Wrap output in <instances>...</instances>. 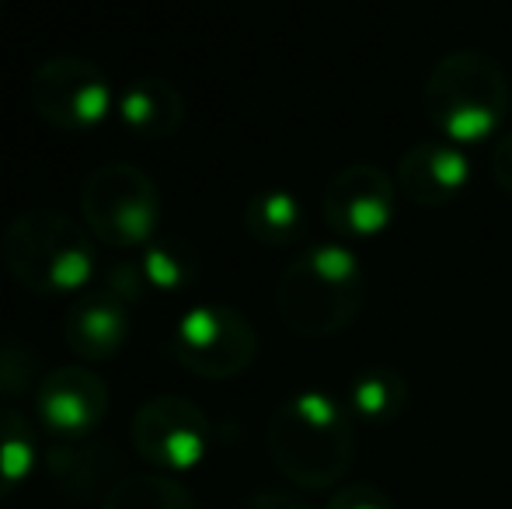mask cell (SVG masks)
<instances>
[{"mask_svg": "<svg viewBox=\"0 0 512 509\" xmlns=\"http://www.w3.org/2000/svg\"><path fill=\"white\" fill-rule=\"evenodd\" d=\"M269 457L286 482L321 492L338 485L356 461V419L324 391H297L279 401L265 429Z\"/></svg>", "mask_w": 512, "mask_h": 509, "instance_id": "obj_1", "label": "cell"}, {"mask_svg": "<svg viewBox=\"0 0 512 509\" xmlns=\"http://www.w3.org/2000/svg\"><path fill=\"white\" fill-rule=\"evenodd\" d=\"M370 279L359 255L335 241L304 248L286 262L276 283V314L293 335L328 339L359 318Z\"/></svg>", "mask_w": 512, "mask_h": 509, "instance_id": "obj_2", "label": "cell"}, {"mask_svg": "<svg viewBox=\"0 0 512 509\" xmlns=\"http://www.w3.org/2000/svg\"><path fill=\"white\" fill-rule=\"evenodd\" d=\"M7 276L39 297H67L91 286L102 272L98 241L60 210H25L0 234Z\"/></svg>", "mask_w": 512, "mask_h": 509, "instance_id": "obj_3", "label": "cell"}, {"mask_svg": "<svg viewBox=\"0 0 512 509\" xmlns=\"http://www.w3.org/2000/svg\"><path fill=\"white\" fill-rule=\"evenodd\" d=\"M425 119L450 143H481L506 126L512 84L499 60L481 49L443 53L425 74Z\"/></svg>", "mask_w": 512, "mask_h": 509, "instance_id": "obj_4", "label": "cell"}, {"mask_svg": "<svg viewBox=\"0 0 512 509\" xmlns=\"http://www.w3.org/2000/svg\"><path fill=\"white\" fill-rule=\"evenodd\" d=\"M161 192L154 178L129 161L98 164L81 185V220L91 238L115 252H140L161 227Z\"/></svg>", "mask_w": 512, "mask_h": 509, "instance_id": "obj_5", "label": "cell"}, {"mask_svg": "<svg viewBox=\"0 0 512 509\" xmlns=\"http://www.w3.org/2000/svg\"><path fill=\"white\" fill-rule=\"evenodd\" d=\"M164 349L192 377L230 381V377H241L255 363L258 332L237 307L196 304L178 314Z\"/></svg>", "mask_w": 512, "mask_h": 509, "instance_id": "obj_6", "label": "cell"}, {"mask_svg": "<svg viewBox=\"0 0 512 509\" xmlns=\"http://www.w3.org/2000/svg\"><path fill=\"white\" fill-rule=\"evenodd\" d=\"M28 105L60 133H91L115 112L112 81L95 60L77 53L46 56L28 77Z\"/></svg>", "mask_w": 512, "mask_h": 509, "instance_id": "obj_7", "label": "cell"}, {"mask_svg": "<svg viewBox=\"0 0 512 509\" xmlns=\"http://www.w3.org/2000/svg\"><path fill=\"white\" fill-rule=\"evenodd\" d=\"M129 440L150 468L175 475L206 461L213 447V422L196 401L182 394H154L136 408L129 422Z\"/></svg>", "mask_w": 512, "mask_h": 509, "instance_id": "obj_8", "label": "cell"}, {"mask_svg": "<svg viewBox=\"0 0 512 509\" xmlns=\"http://www.w3.org/2000/svg\"><path fill=\"white\" fill-rule=\"evenodd\" d=\"M398 196V182L380 164L356 161L328 178L321 192V217L345 241H366L394 224Z\"/></svg>", "mask_w": 512, "mask_h": 509, "instance_id": "obj_9", "label": "cell"}, {"mask_svg": "<svg viewBox=\"0 0 512 509\" xmlns=\"http://www.w3.org/2000/svg\"><path fill=\"white\" fill-rule=\"evenodd\" d=\"M108 384L84 363H63L42 377L35 391L39 422L56 440H88L108 415Z\"/></svg>", "mask_w": 512, "mask_h": 509, "instance_id": "obj_10", "label": "cell"}, {"mask_svg": "<svg viewBox=\"0 0 512 509\" xmlns=\"http://www.w3.org/2000/svg\"><path fill=\"white\" fill-rule=\"evenodd\" d=\"M133 335V307L105 286L84 290L63 311V342L81 363H105L122 353Z\"/></svg>", "mask_w": 512, "mask_h": 509, "instance_id": "obj_11", "label": "cell"}, {"mask_svg": "<svg viewBox=\"0 0 512 509\" xmlns=\"http://www.w3.org/2000/svg\"><path fill=\"white\" fill-rule=\"evenodd\" d=\"M398 192L415 206H439L453 203L471 182V157L460 143L450 140H418L401 154L398 161Z\"/></svg>", "mask_w": 512, "mask_h": 509, "instance_id": "obj_12", "label": "cell"}, {"mask_svg": "<svg viewBox=\"0 0 512 509\" xmlns=\"http://www.w3.org/2000/svg\"><path fill=\"white\" fill-rule=\"evenodd\" d=\"M119 123L140 140H168L185 123V98L168 77H136L115 98Z\"/></svg>", "mask_w": 512, "mask_h": 509, "instance_id": "obj_13", "label": "cell"}, {"mask_svg": "<svg viewBox=\"0 0 512 509\" xmlns=\"http://www.w3.org/2000/svg\"><path fill=\"white\" fill-rule=\"evenodd\" d=\"M244 231L265 248H290L304 238L307 210L290 189H262L244 203Z\"/></svg>", "mask_w": 512, "mask_h": 509, "instance_id": "obj_14", "label": "cell"}, {"mask_svg": "<svg viewBox=\"0 0 512 509\" xmlns=\"http://www.w3.org/2000/svg\"><path fill=\"white\" fill-rule=\"evenodd\" d=\"M349 415L366 426H387L401 419L408 405V381L394 367H366L349 381L342 394Z\"/></svg>", "mask_w": 512, "mask_h": 509, "instance_id": "obj_15", "label": "cell"}, {"mask_svg": "<svg viewBox=\"0 0 512 509\" xmlns=\"http://www.w3.org/2000/svg\"><path fill=\"white\" fill-rule=\"evenodd\" d=\"M140 265L147 290L161 293H182L189 286H196L199 279V255L189 241L175 238V234H157L150 245H143L133 255Z\"/></svg>", "mask_w": 512, "mask_h": 509, "instance_id": "obj_16", "label": "cell"}, {"mask_svg": "<svg viewBox=\"0 0 512 509\" xmlns=\"http://www.w3.org/2000/svg\"><path fill=\"white\" fill-rule=\"evenodd\" d=\"M46 468L67 492L88 496L115 471V454L91 440H56L46 454Z\"/></svg>", "mask_w": 512, "mask_h": 509, "instance_id": "obj_17", "label": "cell"}, {"mask_svg": "<svg viewBox=\"0 0 512 509\" xmlns=\"http://www.w3.org/2000/svg\"><path fill=\"white\" fill-rule=\"evenodd\" d=\"M39 461V436L28 415L0 405V503L21 489Z\"/></svg>", "mask_w": 512, "mask_h": 509, "instance_id": "obj_18", "label": "cell"}, {"mask_svg": "<svg viewBox=\"0 0 512 509\" xmlns=\"http://www.w3.org/2000/svg\"><path fill=\"white\" fill-rule=\"evenodd\" d=\"M102 509H199L192 492L168 478L164 471H147V475L119 478L105 492Z\"/></svg>", "mask_w": 512, "mask_h": 509, "instance_id": "obj_19", "label": "cell"}, {"mask_svg": "<svg viewBox=\"0 0 512 509\" xmlns=\"http://www.w3.org/2000/svg\"><path fill=\"white\" fill-rule=\"evenodd\" d=\"M39 353L25 339L0 335V394L21 398L28 391H39Z\"/></svg>", "mask_w": 512, "mask_h": 509, "instance_id": "obj_20", "label": "cell"}, {"mask_svg": "<svg viewBox=\"0 0 512 509\" xmlns=\"http://www.w3.org/2000/svg\"><path fill=\"white\" fill-rule=\"evenodd\" d=\"M102 286L108 293H115L119 300H126L129 307H136L143 300V293H147V279H143L140 265L133 262H112V265H102Z\"/></svg>", "mask_w": 512, "mask_h": 509, "instance_id": "obj_21", "label": "cell"}, {"mask_svg": "<svg viewBox=\"0 0 512 509\" xmlns=\"http://www.w3.org/2000/svg\"><path fill=\"white\" fill-rule=\"evenodd\" d=\"M328 509H398L394 499L387 496L380 485L370 482H349V485H338L328 499Z\"/></svg>", "mask_w": 512, "mask_h": 509, "instance_id": "obj_22", "label": "cell"}, {"mask_svg": "<svg viewBox=\"0 0 512 509\" xmlns=\"http://www.w3.org/2000/svg\"><path fill=\"white\" fill-rule=\"evenodd\" d=\"M492 178L506 196H512V129L499 136L492 150Z\"/></svg>", "mask_w": 512, "mask_h": 509, "instance_id": "obj_23", "label": "cell"}, {"mask_svg": "<svg viewBox=\"0 0 512 509\" xmlns=\"http://www.w3.org/2000/svg\"><path fill=\"white\" fill-rule=\"evenodd\" d=\"M241 509H310V506L286 489H262V492H251Z\"/></svg>", "mask_w": 512, "mask_h": 509, "instance_id": "obj_24", "label": "cell"}]
</instances>
